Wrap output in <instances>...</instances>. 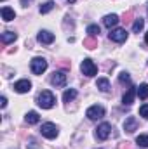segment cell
Wrapping results in <instances>:
<instances>
[{"instance_id":"cell-1","label":"cell","mask_w":148,"mask_h":149,"mask_svg":"<svg viewBox=\"0 0 148 149\" xmlns=\"http://www.w3.org/2000/svg\"><path fill=\"white\" fill-rule=\"evenodd\" d=\"M37 104L42 108V109H51V108L56 104V97H54L52 92L44 90V92H40V94L37 95Z\"/></svg>"},{"instance_id":"cell-2","label":"cell","mask_w":148,"mask_h":149,"mask_svg":"<svg viewBox=\"0 0 148 149\" xmlns=\"http://www.w3.org/2000/svg\"><path fill=\"white\" fill-rule=\"evenodd\" d=\"M30 70L33 74H42L47 70V61L44 57H33L32 63H30Z\"/></svg>"},{"instance_id":"cell-3","label":"cell","mask_w":148,"mask_h":149,"mask_svg":"<svg viewBox=\"0 0 148 149\" xmlns=\"http://www.w3.org/2000/svg\"><path fill=\"white\" fill-rule=\"evenodd\" d=\"M80 71L85 74V76H94V74L98 73V66L91 59H84L82 64H80Z\"/></svg>"},{"instance_id":"cell-4","label":"cell","mask_w":148,"mask_h":149,"mask_svg":"<svg viewBox=\"0 0 148 149\" xmlns=\"http://www.w3.org/2000/svg\"><path fill=\"white\" fill-rule=\"evenodd\" d=\"M85 116H87L89 120H99V118H103V116H105V108H103V106L94 104V106H91V108L85 111Z\"/></svg>"},{"instance_id":"cell-5","label":"cell","mask_w":148,"mask_h":149,"mask_svg":"<svg viewBox=\"0 0 148 149\" xmlns=\"http://www.w3.org/2000/svg\"><path fill=\"white\" fill-rule=\"evenodd\" d=\"M40 132H42V135L47 137V139H56V137H58V127H56L54 123H44L42 128H40Z\"/></svg>"},{"instance_id":"cell-6","label":"cell","mask_w":148,"mask_h":149,"mask_svg":"<svg viewBox=\"0 0 148 149\" xmlns=\"http://www.w3.org/2000/svg\"><path fill=\"white\" fill-rule=\"evenodd\" d=\"M110 40L111 42H117V43H122L127 40V31L122 30V28H115V30H110Z\"/></svg>"},{"instance_id":"cell-7","label":"cell","mask_w":148,"mask_h":149,"mask_svg":"<svg viewBox=\"0 0 148 149\" xmlns=\"http://www.w3.org/2000/svg\"><path fill=\"white\" fill-rule=\"evenodd\" d=\"M110 132H111V125L110 123H101L98 128H96V137L99 141H106L110 137Z\"/></svg>"},{"instance_id":"cell-8","label":"cell","mask_w":148,"mask_h":149,"mask_svg":"<svg viewBox=\"0 0 148 149\" xmlns=\"http://www.w3.org/2000/svg\"><path fill=\"white\" fill-rule=\"evenodd\" d=\"M51 83L54 87H65L66 85V73L65 71H54V74L51 76Z\"/></svg>"},{"instance_id":"cell-9","label":"cell","mask_w":148,"mask_h":149,"mask_svg":"<svg viewBox=\"0 0 148 149\" xmlns=\"http://www.w3.org/2000/svg\"><path fill=\"white\" fill-rule=\"evenodd\" d=\"M14 90L18 94H26V92L32 90V81L30 80H19V81H16L14 83Z\"/></svg>"},{"instance_id":"cell-10","label":"cell","mask_w":148,"mask_h":149,"mask_svg":"<svg viewBox=\"0 0 148 149\" xmlns=\"http://www.w3.org/2000/svg\"><path fill=\"white\" fill-rule=\"evenodd\" d=\"M136 128H138V120H136L134 116L125 118V121H124V130H125L127 134H132Z\"/></svg>"},{"instance_id":"cell-11","label":"cell","mask_w":148,"mask_h":149,"mask_svg":"<svg viewBox=\"0 0 148 149\" xmlns=\"http://www.w3.org/2000/svg\"><path fill=\"white\" fill-rule=\"evenodd\" d=\"M37 40L40 43H52V42H54V33H51V31H47V30H42V31L38 33Z\"/></svg>"},{"instance_id":"cell-12","label":"cell","mask_w":148,"mask_h":149,"mask_svg":"<svg viewBox=\"0 0 148 149\" xmlns=\"http://www.w3.org/2000/svg\"><path fill=\"white\" fill-rule=\"evenodd\" d=\"M103 24L111 30L113 26L118 24V16H117V14H108V16H105V17H103Z\"/></svg>"},{"instance_id":"cell-13","label":"cell","mask_w":148,"mask_h":149,"mask_svg":"<svg viewBox=\"0 0 148 149\" xmlns=\"http://www.w3.org/2000/svg\"><path fill=\"white\" fill-rule=\"evenodd\" d=\"M0 14H2V19H4L5 23L12 21V19L16 17V12H14V9H11V7H2Z\"/></svg>"},{"instance_id":"cell-14","label":"cell","mask_w":148,"mask_h":149,"mask_svg":"<svg viewBox=\"0 0 148 149\" xmlns=\"http://www.w3.org/2000/svg\"><path fill=\"white\" fill-rule=\"evenodd\" d=\"M134 95H136V88L134 87H131L125 94H124V99H122V102L125 104V106H131L132 102H134Z\"/></svg>"},{"instance_id":"cell-15","label":"cell","mask_w":148,"mask_h":149,"mask_svg":"<svg viewBox=\"0 0 148 149\" xmlns=\"http://www.w3.org/2000/svg\"><path fill=\"white\" fill-rule=\"evenodd\" d=\"M25 120H26V123H28V125H35V123L40 121V116H38L37 111H28V114L25 116Z\"/></svg>"},{"instance_id":"cell-16","label":"cell","mask_w":148,"mask_h":149,"mask_svg":"<svg viewBox=\"0 0 148 149\" xmlns=\"http://www.w3.org/2000/svg\"><path fill=\"white\" fill-rule=\"evenodd\" d=\"M96 87H98L101 92H108V90H110V81H108V78H98Z\"/></svg>"},{"instance_id":"cell-17","label":"cell","mask_w":148,"mask_h":149,"mask_svg":"<svg viewBox=\"0 0 148 149\" xmlns=\"http://www.w3.org/2000/svg\"><path fill=\"white\" fill-rule=\"evenodd\" d=\"M136 95L140 97V99H148V83H141L140 87H138V90H136Z\"/></svg>"},{"instance_id":"cell-18","label":"cell","mask_w":148,"mask_h":149,"mask_svg":"<svg viewBox=\"0 0 148 149\" xmlns=\"http://www.w3.org/2000/svg\"><path fill=\"white\" fill-rule=\"evenodd\" d=\"M18 38V35L14 33V31H5V33H2V43H11V42H14Z\"/></svg>"},{"instance_id":"cell-19","label":"cell","mask_w":148,"mask_h":149,"mask_svg":"<svg viewBox=\"0 0 148 149\" xmlns=\"http://www.w3.org/2000/svg\"><path fill=\"white\" fill-rule=\"evenodd\" d=\"M75 97H77V90H75V88H68V90H65V94H63V101H65V102L73 101Z\"/></svg>"},{"instance_id":"cell-20","label":"cell","mask_w":148,"mask_h":149,"mask_svg":"<svg viewBox=\"0 0 148 149\" xmlns=\"http://www.w3.org/2000/svg\"><path fill=\"white\" fill-rule=\"evenodd\" d=\"M52 9H54V2H52V0H47L45 3L40 5V14H47V12H51Z\"/></svg>"},{"instance_id":"cell-21","label":"cell","mask_w":148,"mask_h":149,"mask_svg":"<svg viewBox=\"0 0 148 149\" xmlns=\"http://www.w3.org/2000/svg\"><path fill=\"white\" fill-rule=\"evenodd\" d=\"M143 26H145V21H143L141 17H138V19L134 21V24H132V31H134V33H140V31L143 30Z\"/></svg>"},{"instance_id":"cell-22","label":"cell","mask_w":148,"mask_h":149,"mask_svg":"<svg viewBox=\"0 0 148 149\" xmlns=\"http://www.w3.org/2000/svg\"><path fill=\"white\" fill-rule=\"evenodd\" d=\"M87 33H89L91 37H98V35H99V26H98V24H89V26H87Z\"/></svg>"},{"instance_id":"cell-23","label":"cell","mask_w":148,"mask_h":149,"mask_svg":"<svg viewBox=\"0 0 148 149\" xmlns=\"http://www.w3.org/2000/svg\"><path fill=\"white\" fill-rule=\"evenodd\" d=\"M136 144H140L141 148H148V135H138L136 137Z\"/></svg>"},{"instance_id":"cell-24","label":"cell","mask_w":148,"mask_h":149,"mask_svg":"<svg viewBox=\"0 0 148 149\" xmlns=\"http://www.w3.org/2000/svg\"><path fill=\"white\" fill-rule=\"evenodd\" d=\"M118 80H120V83H131V76L127 73H120L118 74Z\"/></svg>"},{"instance_id":"cell-25","label":"cell","mask_w":148,"mask_h":149,"mask_svg":"<svg viewBox=\"0 0 148 149\" xmlns=\"http://www.w3.org/2000/svg\"><path fill=\"white\" fill-rule=\"evenodd\" d=\"M84 43H85V47H87V49H94V47L98 45V42H96L94 38H87V40H85Z\"/></svg>"},{"instance_id":"cell-26","label":"cell","mask_w":148,"mask_h":149,"mask_svg":"<svg viewBox=\"0 0 148 149\" xmlns=\"http://www.w3.org/2000/svg\"><path fill=\"white\" fill-rule=\"evenodd\" d=\"M140 114H141L143 118H147V120H148V104H143V106L140 108Z\"/></svg>"},{"instance_id":"cell-27","label":"cell","mask_w":148,"mask_h":149,"mask_svg":"<svg viewBox=\"0 0 148 149\" xmlns=\"http://www.w3.org/2000/svg\"><path fill=\"white\" fill-rule=\"evenodd\" d=\"M0 106H2V108H5V106H7V99H5V97H2V99H0Z\"/></svg>"},{"instance_id":"cell-28","label":"cell","mask_w":148,"mask_h":149,"mask_svg":"<svg viewBox=\"0 0 148 149\" xmlns=\"http://www.w3.org/2000/svg\"><path fill=\"white\" fill-rule=\"evenodd\" d=\"M30 2H32V0H21V5H23V7H28Z\"/></svg>"},{"instance_id":"cell-29","label":"cell","mask_w":148,"mask_h":149,"mask_svg":"<svg viewBox=\"0 0 148 149\" xmlns=\"http://www.w3.org/2000/svg\"><path fill=\"white\" fill-rule=\"evenodd\" d=\"M145 42L148 43V31H147V35H145Z\"/></svg>"}]
</instances>
